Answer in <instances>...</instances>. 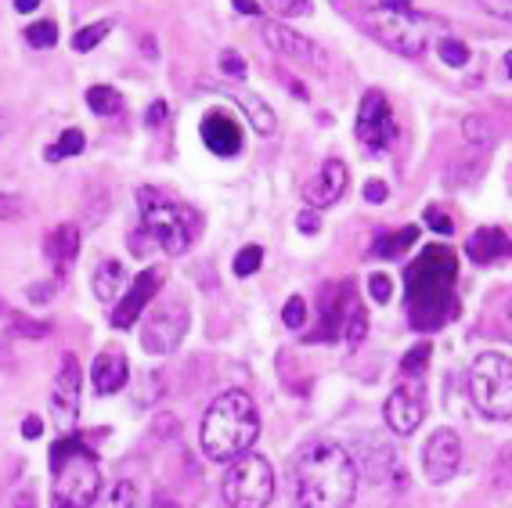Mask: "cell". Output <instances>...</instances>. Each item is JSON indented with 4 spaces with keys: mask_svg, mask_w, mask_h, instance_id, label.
<instances>
[{
    "mask_svg": "<svg viewBox=\"0 0 512 508\" xmlns=\"http://www.w3.org/2000/svg\"><path fill=\"white\" fill-rule=\"evenodd\" d=\"M357 462L336 440H314L296 454L293 501L296 508H350L357 498Z\"/></svg>",
    "mask_w": 512,
    "mask_h": 508,
    "instance_id": "cell-1",
    "label": "cell"
},
{
    "mask_svg": "<svg viewBox=\"0 0 512 508\" xmlns=\"http://www.w3.org/2000/svg\"><path fill=\"white\" fill-rule=\"evenodd\" d=\"M455 278H458V256L448 245H430L422 249L419 260L408 264L404 285H408V321L415 328H440L448 318H455Z\"/></svg>",
    "mask_w": 512,
    "mask_h": 508,
    "instance_id": "cell-2",
    "label": "cell"
},
{
    "mask_svg": "<svg viewBox=\"0 0 512 508\" xmlns=\"http://www.w3.org/2000/svg\"><path fill=\"white\" fill-rule=\"evenodd\" d=\"M260 436V411L246 390H224L213 397L199 429V447L210 462H238Z\"/></svg>",
    "mask_w": 512,
    "mask_h": 508,
    "instance_id": "cell-3",
    "label": "cell"
},
{
    "mask_svg": "<svg viewBox=\"0 0 512 508\" xmlns=\"http://www.w3.org/2000/svg\"><path fill=\"white\" fill-rule=\"evenodd\" d=\"M51 508H91L101 490V465L80 436H62L51 451Z\"/></svg>",
    "mask_w": 512,
    "mask_h": 508,
    "instance_id": "cell-4",
    "label": "cell"
},
{
    "mask_svg": "<svg viewBox=\"0 0 512 508\" xmlns=\"http://www.w3.org/2000/svg\"><path fill=\"white\" fill-rule=\"evenodd\" d=\"M365 26L372 29V37L383 47H390L394 55L401 58H419L430 44V29L433 22L415 15L412 4L404 0H379V4H368Z\"/></svg>",
    "mask_w": 512,
    "mask_h": 508,
    "instance_id": "cell-5",
    "label": "cell"
},
{
    "mask_svg": "<svg viewBox=\"0 0 512 508\" xmlns=\"http://www.w3.org/2000/svg\"><path fill=\"white\" fill-rule=\"evenodd\" d=\"M138 209H141V231H145L159 249L170 256L188 253V245L195 238V213L181 202H170L163 191L141 188L138 191Z\"/></svg>",
    "mask_w": 512,
    "mask_h": 508,
    "instance_id": "cell-6",
    "label": "cell"
},
{
    "mask_svg": "<svg viewBox=\"0 0 512 508\" xmlns=\"http://www.w3.org/2000/svg\"><path fill=\"white\" fill-rule=\"evenodd\" d=\"M469 400L484 418L509 422L512 418V357L505 354H480L469 364L466 375Z\"/></svg>",
    "mask_w": 512,
    "mask_h": 508,
    "instance_id": "cell-7",
    "label": "cell"
},
{
    "mask_svg": "<svg viewBox=\"0 0 512 508\" xmlns=\"http://www.w3.org/2000/svg\"><path fill=\"white\" fill-rule=\"evenodd\" d=\"M220 494L228 508H267L275 498V469L264 454H242L238 462H231Z\"/></svg>",
    "mask_w": 512,
    "mask_h": 508,
    "instance_id": "cell-8",
    "label": "cell"
},
{
    "mask_svg": "<svg viewBox=\"0 0 512 508\" xmlns=\"http://www.w3.org/2000/svg\"><path fill=\"white\" fill-rule=\"evenodd\" d=\"M184 336H188V303L181 300H159L141 321V346L148 354H174Z\"/></svg>",
    "mask_w": 512,
    "mask_h": 508,
    "instance_id": "cell-9",
    "label": "cell"
},
{
    "mask_svg": "<svg viewBox=\"0 0 512 508\" xmlns=\"http://www.w3.org/2000/svg\"><path fill=\"white\" fill-rule=\"evenodd\" d=\"M354 134L372 155H386L397 145V119H394V109H390V101H386V94L368 91L365 98H361Z\"/></svg>",
    "mask_w": 512,
    "mask_h": 508,
    "instance_id": "cell-10",
    "label": "cell"
},
{
    "mask_svg": "<svg viewBox=\"0 0 512 508\" xmlns=\"http://www.w3.org/2000/svg\"><path fill=\"white\" fill-rule=\"evenodd\" d=\"M357 296H354V282H332L325 285L321 292V303H318V332H311V339H339L343 336V328H347V318L354 314L357 307Z\"/></svg>",
    "mask_w": 512,
    "mask_h": 508,
    "instance_id": "cell-11",
    "label": "cell"
},
{
    "mask_svg": "<svg viewBox=\"0 0 512 508\" xmlns=\"http://www.w3.org/2000/svg\"><path fill=\"white\" fill-rule=\"evenodd\" d=\"M159 285H163V271H159V267H145L138 278H130L127 292L119 296L116 310H112V325H116L119 332L138 325L145 307L159 296Z\"/></svg>",
    "mask_w": 512,
    "mask_h": 508,
    "instance_id": "cell-12",
    "label": "cell"
},
{
    "mask_svg": "<svg viewBox=\"0 0 512 508\" xmlns=\"http://www.w3.org/2000/svg\"><path fill=\"white\" fill-rule=\"evenodd\" d=\"M383 418H386V426L394 429L397 436H412L415 429L422 426V418H426V397H422V382L419 379H408L404 386H397V390L386 397Z\"/></svg>",
    "mask_w": 512,
    "mask_h": 508,
    "instance_id": "cell-13",
    "label": "cell"
},
{
    "mask_svg": "<svg viewBox=\"0 0 512 508\" xmlns=\"http://www.w3.org/2000/svg\"><path fill=\"white\" fill-rule=\"evenodd\" d=\"M80 390H83V372L76 354H65L58 364L55 390H51V411H55L58 429H73L76 415H80Z\"/></svg>",
    "mask_w": 512,
    "mask_h": 508,
    "instance_id": "cell-14",
    "label": "cell"
},
{
    "mask_svg": "<svg viewBox=\"0 0 512 508\" xmlns=\"http://www.w3.org/2000/svg\"><path fill=\"white\" fill-rule=\"evenodd\" d=\"M458 465H462V440H458V433L455 429H437V433L426 440V451H422L426 480L448 483L458 472Z\"/></svg>",
    "mask_w": 512,
    "mask_h": 508,
    "instance_id": "cell-15",
    "label": "cell"
},
{
    "mask_svg": "<svg viewBox=\"0 0 512 508\" xmlns=\"http://www.w3.org/2000/svg\"><path fill=\"white\" fill-rule=\"evenodd\" d=\"M260 33H264V40H267V47H271V51H278V55L289 58L293 65H314V69L321 65L318 44H314L311 37L296 33V29L282 26V22H264V26H260Z\"/></svg>",
    "mask_w": 512,
    "mask_h": 508,
    "instance_id": "cell-16",
    "label": "cell"
},
{
    "mask_svg": "<svg viewBox=\"0 0 512 508\" xmlns=\"http://www.w3.org/2000/svg\"><path fill=\"white\" fill-rule=\"evenodd\" d=\"M347 181H350V170L343 159H329V163H321V170L314 173V181L303 188V199L314 213L321 209H329L332 202H339V195L347 191Z\"/></svg>",
    "mask_w": 512,
    "mask_h": 508,
    "instance_id": "cell-17",
    "label": "cell"
},
{
    "mask_svg": "<svg viewBox=\"0 0 512 508\" xmlns=\"http://www.w3.org/2000/svg\"><path fill=\"white\" fill-rule=\"evenodd\" d=\"M202 141L213 155L220 159H231V155L242 152V127L238 119L228 116V112H206L202 116Z\"/></svg>",
    "mask_w": 512,
    "mask_h": 508,
    "instance_id": "cell-18",
    "label": "cell"
},
{
    "mask_svg": "<svg viewBox=\"0 0 512 508\" xmlns=\"http://www.w3.org/2000/svg\"><path fill=\"white\" fill-rule=\"evenodd\" d=\"M127 379H130V364L123 354H116V350H101V354L94 357V364H91L94 393L112 397V393H119L123 386H127Z\"/></svg>",
    "mask_w": 512,
    "mask_h": 508,
    "instance_id": "cell-19",
    "label": "cell"
},
{
    "mask_svg": "<svg viewBox=\"0 0 512 508\" xmlns=\"http://www.w3.org/2000/svg\"><path fill=\"white\" fill-rule=\"evenodd\" d=\"M466 256L480 267L502 264V260L512 256V238L505 235L502 227H480V231L466 242Z\"/></svg>",
    "mask_w": 512,
    "mask_h": 508,
    "instance_id": "cell-20",
    "label": "cell"
},
{
    "mask_svg": "<svg viewBox=\"0 0 512 508\" xmlns=\"http://www.w3.org/2000/svg\"><path fill=\"white\" fill-rule=\"evenodd\" d=\"M213 87V83H210ZM213 91H220V94H228L231 101H238L242 105V112H246V119L253 123V130L256 134H264V137H271L278 130V116H275V109L267 105L264 98H256L253 91H246V87H238V83H228V87H213Z\"/></svg>",
    "mask_w": 512,
    "mask_h": 508,
    "instance_id": "cell-21",
    "label": "cell"
},
{
    "mask_svg": "<svg viewBox=\"0 0 512 508\" xmlns=\"http://www.w3.org/2000/svg\"><path fill=\"white\" fill-rule=\"evenodd\" d=\"M44 253H47V260H51V267H55L58 274H65L73 267L76 253H80V231H76L73 224H58L55 231L47 235Z\"/></svg>",
    "mask_w": 512,
    "mask_h": 508,
    "instance_id": "cell-22",
    "label": "cell"
},
{
    "mask_svg": "<svg viewBox=\"0 0 512 508\" xmlns=\"http://www.w3.org/2000/svg\"><path fill=\"white\" fill-rule=\"evenodd\" d=\"M127 285H130V274L119 260H101L91 274V289L101 303H116L127 292Z\"/></svg>",
    "mask_w": 512,
    "mask_h": 508,
    "instance_id": "cell-23",
    "label": "cell"
},
{
    "mask_svg": "<svg viewBox=\"0 0 512 508\" xmlns=\"http://www.w3.org/2000/svg\"><path fill=\"white\" fill-rule=\"evenodd\" d=\"M415 242H419V227L408 224V227H397L394 235L379 238V242L372 245V253L375 256H401L404 249H412Z\"/></svg>",
    "mask_w": 512,
    "mask_h": 508,
    "instance_id": "cell-24",
    "label": "cell"
},
{
    "mask_svg": "<svg viewBox=\"0 0 512 508\" xmlns=\"http://www.w3.org/2000/svg\"><path fill=\"white\" fill-rule=\"evenodd\" d=\"M91 508H138V490L130 480H116Z\"/></svg>",
    "mask_w": 512,
    "mask_h": 508,
    "instance_id": "cell-25",
    "label": "cell"
},
{
    "mask_svg": "<svg viewBox=\"0 0 512 508\" xmlns=\"http://www.w3.org/2000/svg\"><path fill=\"white\" fill-rule=\"evenodd\" d=\"M462 137H466V145L480 148V152H487V148H494V123H487L484 116H469L466 123H462Z\"/></svg>",
    "mask_w": 512,
    "mask_h": 508,
    "instance_id": "cell-26",
    "label": "cell"
},
{
    "mask_svg": "<svg viewBox=\"0 0 512 508\" xmlns=\"http://www.w3.org/2000/svg\"><path fill=\"white\" fill-rule=\"evenodd\" d=\"M87 109L98 112V116H112V112L123 109V98H119L116 87H105V83H98V87H91V91H87Z\"/></svg>",
    "mask_w": 512,
    "mask_h": 508,
    "instance_id": "cell-27",
    "label": "cell"
},
{
    "mask_svg": "<svg viewBox=\"0 0 512 508\" xmlns=\"http://www.w3.org/2000/svg\"><path fill=\"white\" fill-rule=\"evenodd\" d=\"M83 145H87V137H83V130H62V137H58L55 145L47 148V163H58V159H69V155H80Z\"/></svg>",
    "mask_w": 512,
    "mask_h": 508,
    "instance_id": "cell-28",
    "label": "cell"
},
{
    "mask_svg": "<svg viewBox=\"0 0 512 508\" xmlns=\"http://www.w3.org/2000/svg\"><path fill=\"white\" fill-rule=\"evenodd\" d=\"M109 33H112V22L109 19L94 22V26H83L80 33L73 37V47H76V51H94V47L109 37Z\"/></svg>",
    "mask_w": 512,
    "mask_h": 508,
    "instance_id": "cell-29",
    "label": "cell"
},
{
    "mask_svg": "<svg viewBox=\"0 0 512 508\" xmlns=\"http://www.w3.org/2000/svg\"><path fill=\"white\" fill-rule=\"evenodd\" d=\"M26 40H29V47H55L58 44V26L51 19H44V22H33V26L26 29Z\"/></svg>",
    "mask_w": 512,
    "mask_h": 508,
    "instance_id": "cell-30",
    "label": "cell"
},
{
    "mask_svg": "<svg viewBox=\"0 0 512 508\" xmlns=\"http://www.w3.org/2000/svg\"><path fill=\"white\" fill-rule=\"evenodd\" d=\"M220 76H228V80H235L238 87H242V80L249 76V69H246V58L238 55V51H220Z\"/></svg>",
    "mask_w": 512,
    "mask_h": 508,
    "instance_id": "cell-31",
    "label": "cell"
},
{
    "mask_svg": "<svg viewBox=\"0 0 512 508\" xmlns=\"http://www.w3.org/2000/svg\"><path fill=\"white\" fill-rule=\"evenodd\" d=\"M365 336H368V314H365V307L357 303L354 314L347 318V328H343V339H347L350 350H354V346H361V339Z\"/></svg>",
    "mask_w": 512,
    "mask_h": 508,
    "instance_id": "cell-32",
    "label": "cell"
},
{
    "mask_svg": "<svg viewBox=\"0 0 512 508\" xmlns=\"http://www.w3.org/2000/svg\"><path fill=\"white\" fill-rule=\"evenodd\" d=\"M437 55L444 58V65H455V69H462V65L469 62V47L462 44V40H455V37H444L437 44Z\"/></svg>",
    "mask_w": 512,
    "mask_h": 508,
    "instance_id": "cell-33",
    "label": "cell"
},
{
    "mask_svg": "<svg viewBox=\"0 0 512 508\" xmlns=\"http://www.w3.org/2000/svg\"><path fill=\"white\" fill-rule=\"evenodd\" d=\"M260 264H264V249H260V245H246V249L235 256V274L238 278H249V274H256Z\"/></svg>",
    "mask_w": 512,
    "mask_h": 508,
    "instance_id": "cell-34",
    "label": "cell"
},
{
    "mask_svg": "<svg viewBox=\"0 0 512 508\" xmlns=\"http://www.w3.org/2000/svg\"><path fill=\"white\" fill-rule=\"evenodd\" d=\"M282 325L289 328V332H300V328L307 325V303H303V296H293V300L282 307Z\"/></svg>",
    "mask_w": 512,
    "mask_h": 508,
    "instance_id": "cell-35",
    "label": "cell"
},
{
    "mask_svg": "<svg viewBox=\"0 0 512 508\" xmlns=\"http://www.w3.org/2000/svg\"><path fill=\"white\" fill-rule=\"evenodd\" d=\"M426 364H430V346L419 343V346L412 350V354H408V357L401 361V372L408 375V379H419V375L426 372Z\"/></svg>",
    "mask_w": 512,
    "mask_h": 508,
    "instance_id": "cell-36",
    "label": "cell"
},
{
    "mask_svg": "<svg viewBox=\"0 0 512 508\" xmlns=\"http://www.w3.org/2000/svg\"><path fill=\"white\" fill-rule=\"evenodd\" d=\"M11 321H15V332H19V336H29V339L51 336V325H47V321H29V318H22V314H15V310H11Z\"/></svg>",
    "mask_w": 512,
    "mask_h": 508,
    "instance_id": "cell-37",
    "label": "cell"
},
{
    "mask_svg": "<svg viewBox=\"0 0 512 508\" xmlns=\"http://www.w3.org/2000/svg\"><path fill=\"white\" fill-rule=\"evenodd\" d=\"M26 199L22 195H0V220H22L26 217Z\"/></svg>",
    "mask_w": 512,
    "mask_h": 508,
    "instance_id": "cell-38",
    "label": "cell"
},
{
    "mask_svg": "<svg viewBox=\"0 0 512 508\" xmlns=\"http://www.w3.org/2000/svg\"><path fill=\"white\" fill-rule=\"evenodd\" d=\"M390 292H394V282H390L386 274H372V278H368V296H372L379 307L390 303Z\"/></svg>",
    "mask_w": 512,
    "mask_h": 508,
    "instance_id": "cell-39",
    "label": "cell"
},
{
    "mask_svg": "<svg viewBox=\"0 0 512 508\" xmlns=\"http://www.w3.org/2000/svg\"><path fill=\"white\" fill-rule=\"evenodd\" d=\"M426 224H430L433 231H440V235H451V231H455V224H451V217H448V213H444V209H437V206L426 209Z\"/></svg>",
    "mask_w": 512,
    "mask_h": 508,
    "instance_id": "cell-40",
    "label": "cell"
},
{
    "mask_svg": "<svg viewBox=\"0 0 512 508\" xmlns=\"http://www.w3.org/2000/svg\"><path fill=\"white\" fill-rule=\"evenodd\" d=\"M484 11H487V15H494V19L512 22V4H509V0H487Z\"/></svg>",
    "mask_w": 512,
    "mask_h": 508,
    "instance_id": "cell-41",
    "label": "cell"
},
{
    "mask_svg": "<svg viewBox=\"0 0 512 508\" xmlns=\"http://www.w3.org/2000/svg\"><path fill=\"white\" fill-rule=\"evenodd\" d=\"M386 195H390V188H386V181H368L365 184V202H386Z\"/></svg>",
    "mask_w": 512,
    "mask_h": 508,
    "instance_id": "cell-42",
    "label": "cell"
},
{
    "mask_svg": "<svg viewBox=\"0 0 512 508\" xmlns=\"http://www.w3.org/2000/svg\"><path fill=\"white\" fill-rule=\"evenodd\" d=\"M296 224H300L303 235H314V231H321V217H318V213H314V209H303L300 220H296Z\"/></svg>",
    "mask_w": 512,
    "mask_h": 508,
    "instance_id": "cell-43",
    "label": "cell"
},
{
    "mask_svg": "<svg viewBox=\"0 0 512 508\" xmlns=\"http://www.w3.org/2000/svg\"><path fill=\"white\" fill-rule=\"evenodd\" d=\"M163 119H166V101H152V105H148V112H145V123H148V127H159Z\"/></svg>",
    "mask_w": 512,
    "mask_h": 508,
    "instance_id": "cell-44",
    "label": "cell"
},
{
    "mask_svg": "<svg viewBox=\"0 0 512 508\" xmlns=\"http://www.w3.org/2000/svg\"><path fill=\"white\" fill-rule=\"evenodd\" d=\"M275 11H282V15H311L314 4H307V0H296V4H271Z\"/></svg>",
    "mask_w": 512,
    "mask_h": 508,
    "instance_id": "cell-45",
    "label": "cell"
},
{
    "mask_svg": "<svg viewBox=\"0 0 512 508\" xmlns=\"http://www.w3.org/2000/svg\"><path fill=\"white\" fill-rule=\"evenodd\" d=\"M40 433H44V418L29 415L26 422H22V436H26V440H37Z\"/></svg>",
    "mask_w": 512,
    "mask_h": 508,
    "instance_id": "cell-46",
    "label": "cell"
},
{
    "mask_svg": "<svg viewBox=\"0 0 512 508\" xmlns=\"http://www.w3.org/2000/svg\"><path fill=\"white\" fill-rule=\"evenodd\" d=\"M11 508H37V498H33V490H19V494L11 498Z\"/></svg>",
    "mask_w": 512,
    "mask_h": 508,
    "instance_id": "cell-47",
    "label": "cell"
},
{
    "mask_svg": "<svg viewBox=\"0 0 512 508\" xmlns=\"http://www.w3.org/2000/svg\"><path fill=\"white\" fill-rule=\"evenodd\" d=\"M231 8H235L238 15H260V8H264V4H249V0H235Z\"/></svg>",
    "mask_w": 512,
    "mask_h": 508,
    "instance_id": "cell-48",
    "label": "cell"
},
{
    "mask_svg": "<svg viewBox=\"0 0 512 508\" xmlns=\"http://www.w3.org/2000/svg\"><path fill=\"white\" fill-rule=\"evenodd\" d=\"M29 300L47 303V300H51V285H37V289H29Z\"/></svg>",
    "mask_w": 512,
    "mask_h": 508,
    "instance_id": "cell-49",
    "label": "cell"
},
{
    "mask_svg": "<svg viewBox=\"0 0 512 508\" xmlns=\"http://www.w3.org/2000/svg\"><path fill=\"white\" fill-rule=\"evenodd\" d=\"M141 51H145L148 58H156V40H152V37H145V40H141Z\"/></svg>",
    "mask_w": 512,
    "mask_h": 508,
    "instance_id": "cell-50",
    "label": "cell"
},
{
    "mask_svg": "<svg viewBox=\"0 0 512 508\" xmlns=\"http://www.w3.org/2000/svg\"><path fill=\"white\" fill-rule=\"evenodd\" d=\"M0 354H4V368H11V346L0 339Z\"/></svg>",
    "mask_w": 512,
    "mask_h": 508,
    "instance_id": "cell-51",
    "label": "cell"
},
{
    "mask_svg": "<svg viewBox=\"0 0 512 508\" xmlns=\"http://www.w3.org/2000/svg\"><path fill=\"white\" fill-rule=\"evenodd\" d=\"M37 8V0H19V4H15V11H33Z\"/></svg>",
    "mask_w": 512,
    "mask_h": 508,
    "instance_id": "cell-52",
    "label": "cell"
},
{
    "mask_svg": "<svg viewBox=\"0 0 512 508\" xmlns=\"http://www.w3.org/2000/svg\"><path fill=\"white\" fill-rule=\"evenodd\" d=\"M505 76H509V80H512V51H509V55H505Z\"/></svg>",
    "mask_w": 512,
    "mask_h": 508,
    "instance_id": "cell-53",
    "label": "cell"
},
{
    "mask_svg": "<svg viewBox=\"0 0 512 508\" xmlns=\"http://www.w3.org/2000/svg\"><path fill=\"white\" fill-rule=\"evenodd\" d=\"M4 127H8V116H4V112H0V137H4Z\"/></svg>",
    "mask_w": 512,
    "mask_h": 508,
    "instance_id": "cell-54",
    "label": "cell"
},
{
    "mask_svg": "<svg viewBox=\"0 0 512 508\" xmlns=\"http://www.w3.org/2000/svg\"><path fill=\"white\" fill-rule=\"evenodd\" d=\"M509 321H512V303H509Z\"/></svg>",
    "mask_w": 512,
    "mask_h": 508,
    "instance_id": "cell-55",
    "label": "cell"
}]
</instances>
